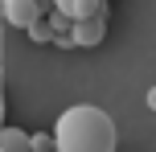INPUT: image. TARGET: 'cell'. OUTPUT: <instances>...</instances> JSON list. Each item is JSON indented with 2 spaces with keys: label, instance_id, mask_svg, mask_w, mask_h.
<instances>
[{
  "label": "cell",
  "instance_id": "cell-1",
  "mask_svg": "<svg viewBox=\"0 0 156 152\" xmlns=\"http://www.w3.org/2000/svg\"><path fill=\"white\" fill-rule=\"evenodd\" d=\"M115 119L94 103H74L54 123V152H115Z\"/></svg>",
  "mask_w": 156,
  "mask_h": 152
},
{
  "label": "cell",
  "instance_id": "cell-2",
  "mask_svg": "<svg viewBox=\"0 0 156 152\" xmlns=\"http://www.w3.org/2000/svg\"><path fill=\"white\" fill-rule=\"evenodd\" d=\"M4 33H8V25H4V0H0V152H33L29 132L4 123Z\"/></svg>",
  "mask_w": 156,
  "mask_h": 152
},
{
  "label": "cell",
  "instance_id": "cell-3",
  "mask_svg": "<svg viewBox=\"0 0 156 152\" xmlns=\"http://www.w3.org/2000/svg\"><path fill=\"white\" fill-rule=\"evenodd\" d=\"M41 16H45V8L37 0H4V25L8 29H29Z\"/></svg>",
  "mask_w": 156,
  "mask_h": 152
},
{
  "label": "cell",
  "instance_id": "cell-4",
  "mask_svg": "<svg viewBox=\"0 0 156 152\" xmlns=\"http://www.w3.org/2000/svg\"><path fill=\"white\" fill-rule=\"evenodd\" d=\"M70 37H74L78 49H94L103 37H107V16H86V21H74Z\"/></svg>",
  "mask_w": 156,
  "mask_h": 152
},
{
  "label": "cell",
  "instance_id": "cell-5",
  "mask_svg": "<svg viewBox=\"0 0 156 152\" xmlns=\"http://www.w3.org/2000/svg\"><path fill=\"white\" fill-rule=\"evenodd\" d=\"M54 12L66 21H86V16H107V0H54Z\"/></svg>",
  "mask_w": 156,
  "mask_h": 152
},
{
  "label": "cell",
  "instance_id": "cell-6",
  "mask_svg": "<svg viewBox=\"0 0 156 152\" xmlns=\"http://www.w3.org/2000/svg\"><path fill=\"white\" fill-rule=\"evenodd\" d=\"M25 33H29L33 41H54V29H49V16H41V21H33V25H29Z\"/></svg>",
  "mask_w": 156,
  "mask_h": 152
},
{
  "label": "cell",
  "instance_id": "cell-7",
  "mask_svg": "<svg viewBox=\"0 0 156 152\" xmlns=\"http://www.w3.org/2000/svg\"><path fill=\"white\" fill-rule=\"evenodd\" d=\"M29 148L33 152H54V132H29Z\"/></svg>",
  "mask_w": 156,
  "mask_h": 152
},
{
  "label": "cell",
  "instance_id": "cell-8",
  "mask_svg": "<svg viewBox=\"0 0 156 152\" xmlns=\"http://www.w3.org/2000/svg\"><path fill=\"white\" fill-rule=\"evenodd\" d=\"M144 103H148V111L156 115V82H152V87H148V95H144Z\"/></svg>",
  "mask_w": 156,
  "mask_h": 152
}]
</instances>
